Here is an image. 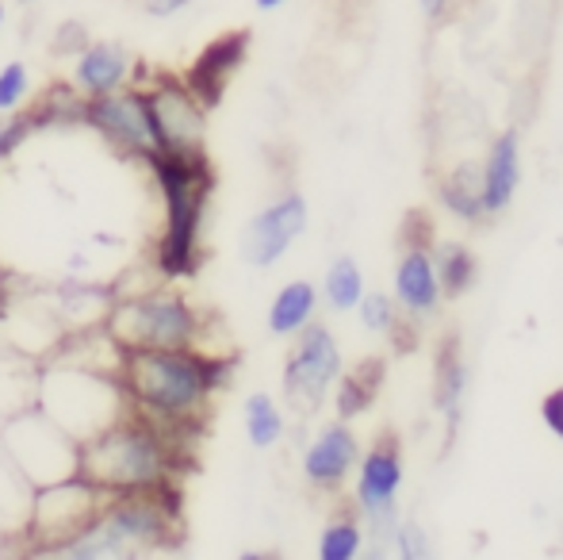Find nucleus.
<instances>
[{"label": "nucleus", "mask_w": 563, "mask_h": 560, "mask_svg": "<svg viewBox=\"0 0 563 560\" xmlns=\"http://www.w3.org/2000/svg\"><path fill=\"white\" fill-rule=\"evenodd\" d=\"M234 353L200 350H123L119 384L134 415L192 441L211 411V399L230 388Z\"/></svg>", "instance_id": "nucleus-1"}, {"label": "nucleus", "mask_w": 563, "mask_h": 560, "mask_svg": "<svg viewBox=\"0 0 563 560\" xmlns=\"http://www.w3.org/2000/svg\"><path fill=\"white\" fill-rule=\"evenodd\" d=\"M521 188V135L503 131L487 146V157L479 165V196H483V219H498L510 211Z\"/></svg>", "instance_id": "nucleus-17"}, {"label": "nucleus", "mask_w": 563, "mask_h": 560, "mask_svg": "<svg viewBox=\"0 0 563 560\" xmlns=\"http://www.w3.org/2000/svg\"><path fill=\"white\" fill-rule=\"evenodd\" d=\"M0 449H4L8 464L20 472V480L27 487L58 484L66 476H77V461H81V441L62 430L35 404L8 415L4 430H0Z\"/></svg>", "instance_id": "nucleus-7"}, {"label": "nucleus", "mask_w": 563, "mask_h": 560, "mask_svg": "<svg viewBox=\"0 0 563 560\" xmlns=\"http://www.w3.org/2000/svg\"><path fill=\"white\" fill-rule=\"evenodd\" d=\"M361 438L345 419H334L314 430V438L303 446V457H299V469H303V480L314 487V492H341V487L353 480V469L361 461Z\"/></svg>", "instance_id": "nucleus-14"}, {"label": "nucleus", "mask_w": 563, "mask_h": 560, "mask_svg": "<svg viewBox=\"0 0 563 560\" xmlns=\"http://www.w3.org/2000/svg\"><path fill=\"white\" fill-rule=\"evenodd\" d=\"M154 120L157 154H208V112L211 108L185 85V77L157 74L142 85Z\"/></svg>", "instance_id": "nucleus-11"}, {"label": "nucleus", "mask_w": 563, "mask_h": 560, "mask_svg": "<svg viewBox=\"0 0 563 560\" xmlns=\"http://www.w3.org/2000/svg\"><path fill=\"white\" fill-rule=\"evenodd\" d=\"M245 54H250V31H230V35L216 39V43L188 66L185 85L203 100V105L216 108L219 100H223L227 85L234 81V74L242 69Z\"/></svg>", "instance_id": "nucleus-18"}, {"label": "nucleus", "mask_w": 563, "mask_h": 560, "mask_svg": "<svg viewBox=\"0 0 563 560\" xmlns=\"http://www.w3.org/2000/svg\"><path fill=\"white\" fill-rule=\"evenodd\" d=\"M242 426L253 449H276L288 438V415L268 392H250L242 404Z\"/></svg>", "instance_id": "nucleus-22"}, {"label": "nucleus", "mask_w": 563, "mask_h": 560, "mask_svg": "<svg viewBox=\"0 0 563 560\" xmlns=\"http://www.w3.org/2000/svg\"><path fill=\"white\" fill-rule=\"evenodd\" d=\"M139 4H142V12L154 15V20H173V15L188 12L196 0H139Z\"/></svg>", "instance_id": "nucleus-32"}, {"label": "nucleus", "mask_w": 563, "mask_h": 560, "mask_svg": "<svg viewBox=\"0 0 563 560\" xmlns=\"http://www.w3.org/2000/svg\"><path fill=\"white\" fill-rule=\"evenodd\" d=\"M322 307V296H319V284L314 281H288L280 292L273 296L265 311V330L273 338H296L307 322H314Z\"/></svg>", "instance_id": "nucleus-19"}, {"label": "nucleus", "mask_w": 563, "mask_h": 560, "mask_svg": "<svg viewBox=\"0 0 563 560\" xmlns=\"http://www.w3.org/2000/svg\"><path fill=\"white\" fill-rule=\"evenodd\" d=\"M541 422L556 441H563V384L541 396Z\"/></svg>", "instance_id": "nucleus-31"}, {"label": "nucleus", "mask_w": 563, "mask_h": 560, "mask_svg": "<svg viewBox=\"0 0 563 560\" xmlns=\"http://www.w3.org/2000/svg\"><path fill=\"white\" fill-rule=\"evenodd\" d=\"M89 43V31H85V23L81 20H66L58 31H54V43H51V51L58 54V58H74L81 46Z\"/></svg>", "instance_id": "nucleus-30"}, {"label": "nucleus", "mask_w": 563, "mask_h": 560, "mask_svg": "<svg viewBox=\"0 0 563 560\" xmlns=\"http://www.w3.org/2000/svg\"><path fill=\"white\" fill-rule=\"evenodd\" d=\"M356 319L368 334H395V327L402 322V311L395 304L391 292H379V288H368L356 304Z\"/></svg>", "instance_id": "nucleus-27"}, {"label": "nucleus", "mask_w": 563, "mask_h": 560, "mask_svg": "<svg viewBox=\"0 0 563 560\" xmlns=\"http://www.w3.org/2000/svg\"><path fill=\"white\" fill-rule=\"evenodd\" d=\"M438 196L445 211L460 223H479L483 219V196H479V162H464L438 185Z\"/></svg>", "instance_id": "nucleus-23"}, {"label": "nucleus", "mask_w": 563, "mask_h": 560, "mask_svg": "<svg viewBox=\"0 0 563 560\" xmlns=\"http://www.w3.org/2000/svg\"><path fill=\"white\" fill-rule=\"evenodd\" d=\"M253 4H257V12H280L288 0H253Z\"/></svg>", "instance_id": "nucleus-34"}, {"label": "nucleus", "mask_w": 563, "mask_h": 560, "mask_svg": "<svg viewBox=\"0 0 563 560\" xmlns=\"http://www.w3.org/2000/svg\"><path fill=\"white\" fill-rule=\"evenodd\" d=\"M341 369H345V353L334 330L327 322H307L296 338H291L288 361H284V399L296 407L299 415H314L334 392Z\"/></svg>", "instance_id": "nucleus-10"}, {"label": "nucleus", "mask_w": 563, "mask_h": 560, "mask_svg": "<svg viewBox=\"0 0 563 560\" xmlns=\"http://www.w3.org/2000/svg\"><path fill=\"white\" fill-rule=\"evenodd\" d=\"M35 407L46 411L66 433L77 441H89L92 433L108 430L123 415H131L126 392L112 373L74 365V361L46 358L38 365L35 381Z\"/></svg>", "instance_id": "nucleus-5"}, {"label": "nucleus", "mask_w": 563, "mask_h": 560, "mask_svg": "<svg viewBox=\"0 0 563 560\" xmlns=\"http://www.w3.org/2000/svg\"><path fill=\"white\" fill-rule=\"evenodd\" d=\"M15 4H23V8H27V4H38V0H15Z\"/></svg>", "instance_id": "nucleus-36"}, {"label": "nucleus", "mask_w": 563, "mask_h": 560, "mask_svg": "<svg viewBox=\"0 0 563 560\" xmlns=\"http://www.w3.org/2000/svg\"><path fill=\"white\" fill-rule=\"evenodd\" d=\"M4 23H8V8L0 4V35H4Z\"/></svg>", "instance_id": "nucleus-35"}, {"label": "nucleus", "mask_w": 563, "mask_h": 560, "mask_svg": "<svg viewBox=\"0 0 563 560\" xmlns=\"http://www.w3.org/2000/svg\"><path fill=\"white\" fill-rule=\"evenodd\" d=\"M353 507L364 523L372 546L391 549V534L399 526L402 510V484H407V469H402V453L395 438H379L372 449H361V461L353 469Z\"/></svg>", "instance_id": "nucleus-8"}, {"label": "nucleus", "mask_w": 563, "mask_h": 560, "mask_svg": "<svg viewBox=\"0 0 563 560\" xmlns=\"http://www.w3.org/2000/svg\"><path fill=\"white\" fill-rule=\"evenodd\" d=\"M449 4L452 0H418V8H422L426 20H441V15L449 12Z\"/></svg>", "instance_id": "nucleus-33"}, {"label": "nucleus", "mask_w": 563, "mask_h": 560, "mask_svg": "<svg viewBox=\"0 0 563 560\" xmlns=\"http://www.w3.org/2000/svg\"><path fill=\"white\" fill-rule=\"evenodd\" d=\"M464 392H467V365L456 353H445L438 365V407L445 415V422H460V407H464Z\"/></svg>", "instance_id": "nucleus-26"}, {"label": "nucleus", "mask_w": 563, "mask_h": 560, "mask_svg": "<svg viewBox=\"0 0 563 560\" xmlns=\"http://www.w3.org/2000/svg\"><path fill=\"white\" fill-rule=\"evenodd\" d=\"M364 292H368V281H364V270L353 254H338L334 262L327 265V273H322L319 296L330 311H338V315L356 311Z\"/></svg>", "instance_id": "nucleus-21"}, {"label": "nucleus", "mask_w": 563, "mask_h": 560, "mask_svg": "<svg viewBox=\"0 0 563 560\" xmlns=\"http://www.w3.org/2000/svg\"><path fill=\"white\" fill-rule=\"evenodd\" d=\"M185 453V438H177V433L162 430V426L146 422L142 415L131 411L108 426V430L81 441L77 476H85L108 495L157 492V487L177 480Z\"/></svg>", "instance_id": "nucleus-2"}, {"label": "nucleus", "mask_w": 563, "mask_h": 560, "mask_svg": "<svg viewBox=\"0 0 563 560\" xmlns=\"http://www.w3.org/2000/svg\"><path fill=\"white\" fill-rule=\"evenodd\" d=\"M31 97V69L27 62H4L0 66V116L8 112H20Z\"/></svg>", "instance_id": "nucleus-28"}, {"label": "nucleus", "mask_w": 563, "mask_h": 560, "mask_svg": "<svg viewBox=\"0 0 563 560\" xmlns=\"http://www.w3.org/2000/svg\"><path fill=\"white\" fill-rule=\"evenodd\" d=\"M146 165L165 204V234L157 242L154 273L165 284L188 281L200 270L203 219L216 193V173L208 165V154H150Z\"/></svg>", "instance_id": "nucleus-4"}, {"label": "nucleus", "mask_w": 563, "mask_h": 560, "mask_svg": "<svg viewBox=\"0 0 563 560\" xmlns=\"http://www.w3.org/2000/svg\"><path fill=\"white\" fill-rule=\"evenodd\" d=\"M134 81V54L123 43L112 39H97V43H85L74 54V69H69V85H74L77 97H104L123 85Z\"/></svg>", "instance_id": "nucleus-16"}, {"label": "nucleus", "mask_w": 563, "mask_h": 560, "mask_svg": "<svg viewBox=\"0 0 563 560\" xmlns=\"http://www.w3.org/2000/svg\"><path fill=\"white\" fill-rule=\"evenodd\" d=\"M104 327L123 350H196L208 315L185 292L157 281L134 296H115Z\"/></svg>", "instance_id": "nucleus-6"}, {"label": "nucleus", "mask_w": 563, "mask_h": 560, "mask_svg": "<svg viewBox=\"0 0 563 560\" xmlns=\"http://www.w3.org/2000/svg\"><path fill=\"white\" fill-rule=\"evenodd\" d=\"M391 553L402 560H426L433 553L430 534H426V526L418 523V518H399V526H395V534H391Z\"/></svg>", "instance_id": "nucleus-29"}, {"label": "nucleus", "mask_w": 563, "mask_h": 560, "mask_svg": "<svg viewBox=\"0 0 563 560\" xmlns=\"http://www.w3.org/2000/svg\"><path fill=\"white\" fill-rule=\"evenodd\" d=\"M384 381H387L384 358H364L356 369H341L334 392H330V396H334L338 419H345V422L361 419V415L368 411L372 404H376V396H379V388H384Z\"/></svg>", "instance_id": "nucleus-20"}, {"label": "nucleus", "mask_w": 563, "mask_h": 560, "mask_svg": "<svg viewBox=\"0 0 563 560\" xmlns=\"http://www.w3.org/2000/svg\"><path fill=\"white\" fill-rule=\"evenodd\" d=\"M81 123H89L108 146H115L126 157L146 162L150 154H157V135L142 81H131L115 92H104V97H89L81 108Z\"/></svg>", "instance_id": "nucleus-12"}, {"label": "nucleus", "mask_w": 563, "mask_h": 560, "mask_svg": "<svg viewBox=\"0 0 563 560\" xmlns=\"http://www.w3.org/2000/svg\"><path fill=\"white\" fill-rule=\"evenodd\" d=\"M311 227V208H307L303 193H284L273 204L257 211L250 223L242 227V239H238V257H242L250 270H273L276 262L288 257V250Z\"/></svg>", "instance_id": "nucleus-13"}, {"label": "nucleus", "mask_w": 563, "mask_h": 560, "mask_svg": "<svg viewBox=\"0 0 563 560\" xmlns=\"http://www.w3.org/2000/svg\"><path fill=\"white\" fill-rule=\"evenodd\" d=\"M395 304L407 319H433L445 304V292H441L438 265H433V250L422 242H410L402 250V257L395 262Z\"/></svg>", "instance_id": "nucleus-15"}, {"label": "nucleus", "mask_w": 563, "mask_h": 560, "mask_svg": "<svg viewBox=\"0 0 563 560\" xmlns=\"http://www.w3.org/2000/svg\"><path fill=\"white\" fill-rule=\"evenodd\" d=\"M112 499L89 484L85 476H66L58 484L31 487V515H27V546L35 557H51L66 538H74L81 526L100 515V507Z\"/></svg>", "instance_id": "nucleus-9"}, {"label": "nucleus", "mask_w": 563, "mask_h": 560, "mask_svg": "<svg viewBox=\"0 0 563 560\" xmlns=\"http://www.w3.org/2000/svg\"><path fill=\"white\" fill-rule=\"evenodd\" d=\"M433 265H438L445 299L467 296V292L475 288V281H479V262H475L464 242H441V246L433 250Z\"/></svg>", "instance_id": "nucleus-24"}, {"label": "nucleus", "mask_w": 563, "mask_h": 560, "mask_svg": "<svg viewBox=\"0 0 563 560\" xmlns=\"http://www.w3.org/2000/svg\"><path fill=\"white\" fill-rule=\"evenodd\" d=\"M368 546V534H364L361 515H341L334 523L322 526L319 534V560H356Z\"/></svg>", "instance_id": "nucleus-25"}, {"label": "nucleus", "mask_w": 563, "mask_h": 560, "mask_svg": "<svg viewBox=\"0 0 563 560\" xmlns=\"http://www.w3.org/2000/svg\"><path fill=\"white\" fill-rule=\"evenodd\" d=\"M185 541L180 530V484L157 487V492L112 495L89 526L66 538L51 557L62 560H119L177 549Z\"/></svg>", "instance_id": "nucleus-3"}]
</instances>
